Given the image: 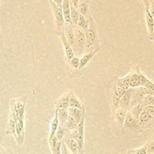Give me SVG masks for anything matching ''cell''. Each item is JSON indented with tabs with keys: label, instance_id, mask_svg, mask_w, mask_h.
Here are the masks:
<instances>
[{
	"label": "cell",
	"instance_id": "cell-8",
	"mask_svg": "<svg viewBox=\"0 0 154 154\" xmlns=\"http://www.w3.org/2000/svg\"><path fill=\"white\" fill-rule=\"evenodd\" d=\"M16 139L20 144L23 142V137H24V121L23 117L21 118H17L16 120Z\"/></svg>",
	"mask_w": 154,
	"mask_h": 154
},
{
	"label": "cell",
	"instance_id": "cell-35",
	"mask_svg": "<svg viewBox=\"0 0 154 154\" xmlns=\"http://www.w3.org/2000/svg\"><path fill=\"white\" fill-rule=\"evenodd\" d=\"M147 153H154V141H153L150 143H148Z\"/></svg>",
	"mask_w": 154,
	"mask_h": 154
},
{
	"label": "cell",
	"instance_id": "cell-7",
	"mask_svg": "<svg viewBox=\"0 0 154 154\" xmlns=\"http://www.w3.org/2000/svg\"><path fill=\"white\" fill-rule=\"evenodd\" d=\"M133 92L134 90L132 89H129L128 90L125 91V93L120 98V102H119V108L128 110V108L130 107L131 98H132Z\"/></svg>",
	"mask_w": 154,
	"mask_h": 154
},
{
	"label": "cell",
	"instance_id": "cell-25",
	"mask_svg": "<svg viewBox=\"0 0 154 154\" xmlns=\"http://www.w3.org/2000/svg\"><path fill=\"white\" fill-rule=\"evenodd\" d=\"M15 129H16V122H15L14 119L13 118V117L11 118H10L9 120L7 126V130H6V134L9 135H14L15 138H16V132H15Z\"/></svg>",
	"mask_w": 154,
	"mask_h": 154
},
{
	"label": "cell",
	"instance_id": "cell-20",
	"mask_svg": "<svg viewBox=\"0 0 154 154\" xmlns=\"http://www.w3.org/2000/svg\"><path fill=\"white\" fill-rule=\"evenodd\" d=\"M69 108H78V109L83 110L84 109V105L81 104L79 99L74 95H70V98H69Z\"/></svg>",
	"mask_w": 154,
	"mask_h": 154
},
{
	"label": "cell",
	"instance_id": "cell-15",
	"mask_svg": "<svg viewBox=\"0 0 154 154\" xmlns=\"http://www.w3.org/2000/svg\"><path fill=\"white\" fill-rule=\"evenodd\" d=\"M68 112H69V115L73 117L78 123H80L81 118L84 115V109L80 110L78 108H68Z\"/></svg>",
	"mask_w": 154,
	"mask_h": 154
},
{
	"label": "cell",
	"instance_id": "cell-17",
	"mask_svg": "<svg viewBox=\"0 0 154 154\" xmlns=\"http://www.w3.org/2000/svg\"><path fill=\"white\" fill-rule=\"evenodd\" d=\"M71 94H66L62 96L57 102H56V107L57 109H61V108H69V98Z\"/></svg>",
	"mask_w": 154,
	"mask_h": 154
},
{
	"label": "cell",
	"instance_id": "cell-2",
	"mask_svg": "<svg viewBox=\"0 0 154 154\" xmlns=\"http://www.w3.org/2000/svg\"><path fill=\"white\" fill-rule=\"evenodd\" d=\"M74 32H75V43H76V54L81 55L84 51V48L86 47V37L85 33L82 29L77 27H74Z\"/></svg>",
	"mask_w": 154,
	"mask_h": 154
},
{
	"label": "cell",
	"instance_id": "cell-21",
	"mask_svg": "<svg viewBox=\"0 0 154 154\" xmlns=\"http://www.w3.org/2000/svg\"><path fill=\"white\" fill-rule=\"evenodd\" d=\"M144 107L143 106L142 104H138V105L132 107V109H131L130 113H131V114L132 115V117L138 120L139 116L141 115V114L142 113V111H144Z\"/></svg>",
	"mask_w": 154,
	"mask_h": 154
},
{
	"label": "cell",
	"instance_id": "cell-39",
	"mask_svg": "<svg viewBox=\"0 0 154 154\" xmlns=\"http://www.w3.org/2000/svg\"><path fill=\"white\" fill-rule=\"evenodd\" d=\"M52 2H54V3L57 5L59 6H62V3H63V0H51Z\"/></svg>",
	"mask_w": 154,
	"mask_h": 154
},
{
	"label": "cell",
	"instance_id": "cell-31",
	"mask_svg": "<svg viewBox=\"0 0 154 154\" xmlns=\"http://www.w3.org/2000/svg\"><path fill=\"white\" fill-rule=\"evenodd\" d=\"M71 61V64L72 66H73L75 69H79V66H80V59L78 58V57H74L72 60H70Z\"/></svg>",
	"mask_w": 154,
	"mask_h": 154
},
{
	"label": "cell",
	"instance_id": "cell-27",
	"mask_svg": "<svg viewBox=\"0 0 154 154\" xmlns=\"http://www.w3.org/2000/svg\"><path fill=\"white\" fill-rule=\"evenodd\" d=\"M66 129L64 128V126H61V125H60L58 127V129H57V132H56L55 133V137L57 138V141H61L63 139V138H64L65 135H66Z\"/></svg>",
	"mask_w": 154,
	"mask_h": 154
},
{
	"label": "cell",
	"instance_id": "cell-14",
	"mask_svg": "<svg viewBox=\"0 0 154 154\" xmlns=\"http://www.w3.org/2000/svg\"><path fill=\"white\" fill-rule=\"evenodd\" d=\"M58 115V120L60 125L64 126L65 123L67 121L69 118V112H68V108H61V109H56Z\"/></svg>",
	"mask_w": 154,
	"mask_h": 154
},
{
	"label": "cell",
	"instance_id": "cell-9",
	"mask_svg": "<svg viewBox=\"0 0 154 154\" xmlns=\"http://www.w3.org/2000/svg\"><path fill=\"white\" fill-rule=\"evenodd\" d=\"M145 20L147 25L148 36L150 40H153V29H154V18L150 14L149 9L145 10Z\"/></svg>",
	"mask_w": 154,
	"mask_h": 154
},
{
	"label": "cell",
	"instance_id": "cell-32",
	"mask_svg": "<svg viewBox=\"0 0 154 154\" xmlns=\"http://www.w3.org/2000/svg\"><path fill=\"white\" fill-rule=\"evenodd\" d=\"M147 147H148V143L144 145L143 147H140L138 150L135 151V154H147Z\"/></svg>",
	"mask_w": 154,
	"mask_h": 154
},
{
	"label": "cell",
	"instance_id": "cell-5",
	"mask_svg": "<svg viewBox=\"0 0 154 154\" xmlns=\"http://www.w3.org/2000/svg\"><path fill=\"white\" fill-rule=\"evenodd\" d=\"M65 36L67 39L68 42L72 47V50L74 51V54L76 52V43H75V32H74V27L72 24L70 25H66V30L64 32Z\"/></svg>",
	"mask_w": 154,
	"mask_h": 154
},
{
	"label": "cell",
	"instance_id": "cell-30",
	"mask_svg": "<svg viewBox=\"0 0 154 154\" xmlns=\"http://www.w3.org/2000/svg\"><path fill=\"white\" fill-rule=\"evenodd\" d=\"M57 142H58V141H57V138H56V137H55V135H54V136L52 138H51V139H49L50 146H51V150H52L53 153H54V151H55L56 146H57Z\"/></svg>",
	"mask_w": 154,
	"mask_h": 154
},
{
	"label": "cell",
	"instance_id": "cell-6",
	"mask_svg": "<svg viewBox=\"0 0 154 154\" xmlns=\"http://www.w3.org/2000/svg\"><path fill=\"white\" fill-rule=\"evenodd\" d=\"M63 143L69 148V150L72 152V154L78 153V146L77 141L72 138L70 134H66L63 138Z\"/></svg>",
	"mask_w": 154,
	"mask_h": 154
},
{
	"label": "cell",
	"instance_id": "cell-10",
	"mask_svg": "<svg viewBox=\"0 0 154 154\" xmlns=\"http://www.w3.org/2000/svg\"><path fill=\"white\" fill-rule=\"evenodd\" d=\"M61 7L62 11H63L65 23H66V25H70V24H72L70 17V1H69V0H63V3H62Z\"/></svg>",
	"mask_w": 154,
	"mask_h": 154
},
{
	"label": "cell",
	"instance_id": "cell-29",
	"mask_svg": "<svg viewBox=\"0 0 154 154\" xmlns=\"http://www.w3.org/2000/svg\"><path fill=\"white\" fill-rule=\"evenodd\" d=\"M143 87H145L146 89H147L150 91V93H151V95L154 96V83L153 81H150L148 79V81H147V83L144 84V86Z\"/></svg>",
	"mask_w": 154,
	"mask_h": 154
},
{
	"label": "cell",
	"instance_id": "cell-4",
	"mask_svg": "<svg viewBox=\"0 0 154 154\" xmlns=\"http://www.w3.org/2000/svg\"><path fill=\"white\" fill-rule=\"evenodd\" d=\"M78 132V137L75 141L78 143V153L84 151V115L81 118L78 128L76 129Z\"/></svg>",
	"mask_w": 154,
	"mask_h": 154
},
{
	"label": "cell",
	"instance_id": "cell-1",
	"mask_svg": "<svg viewBox=\"0 0 154 154\" xmlns=\"http://www.w3.org/2000/svg\"><path fill=\"white\" fill-rule=\"evenodd\" d=\"M50 5L52 8L53 13H54V17H55V23H56V28H57V33L59 35L61 33L63 27L64 26L65 20L64 17H63V11H62L61 6L57 5L56 3L52 2L51 0H49Z\"/></svg>",
	"mask_w": 154,
	"mask_h": 154
},
{
	"label": "cell",
	"instance_id": "cell-19",
	"mask_svg": "<svg viewBox=\"0 0 154 154\" xmlns=\"http://www.w3.org/2000/svg\"><path fill=\"white\" fill-rule=\"evenodd\" d=\"M59 126H60V123H59L57 112V111H56L55 117H54V118L53 119L52 121H51V132H50L49 139L52 138L55 135V133H56V132H57V129H58Z\"/></svg>",
	"mask_w": 154,
	"mask_h": 154
},
{
	"label": "cell",
	"instance_id": "cell-44",
	"mask_svg": "<svg viewBox=\"0 0 154 154\" xmlns=\"http://www.w3.org/2000/svg\"><path fill=\"white\" fill-rule=\"evenodd\" d=\"M1 2H2V0H0V3H1Z\"/></svg>",
	"mask_w": 154,
	"mask_h": 154
},
{
	"label": "cell",
	"instance_id": "cell-3",
	"mask_svg": "<svg viewBox=\"0 0 154 154\" xmlns=\"http://www.w3.org/2000/svg\"><path fill=\"white\" fill-rule=\"evenodd\" d=\"M88 27L84 31V33H85L86 37V47L89 48L94 44L96 38V34L94 21H93V17L91 16H90L88 17Z\"/></svg>",
	"mask_w": 154,
	"mask_h": 154
},
{
	"label": "cell",
	"instance_id": "cell-34",
	"mask_svg": "<svg viewBox=\"0 0 154 154\" xmlns=\"http://www.w3.org/2000/svg\"><path fill=\"white\" fill-rule=\"evenodd\" d=\"M61 154H72V152L69 150L66 144L62 141L61 143Z\"/></svg>",
	"mask_w": 154,
	"mask_h": 154
},
{
	"label": "cell",
	"instance_id": "cell-41",
	"mask_svg": "<svg viewBox=\"0 0 154 154\" xmlns=\"http://www.w3.org/2000/svg\"><path fill=\"white\" fill-rule=\"evenodd\" d=\"M147 154H154V153H147Z\"/></svg>",
	"mask_w": 154,
	"mask_h": 154
},
{
	"label": "cell",
	"instance_id": "cell-38",
	"mask_svg": "<svg viewBox=\"0 0 154 154\" xmlns=\"http://www.w3.org/2000/svg\"><path fill=\"white\" fill-rule=\"evenodd\" d=\"M142 2H144V5H145L146 8L147 9L150 8V0H142Z\"/></svg>",
	"mask_w": 154,
	"mask_h": 154
},
{
	"label": "cell",
	"instance_id": "cell-43",
	"mask_svg": "<svg viewBox=\"0 0 154 154\" xmlns=\"http://www.w3.org/2000/svg\"><path fill=\"white\" fill-rule=\"evenodd\" d=\"M0 154H2V152H1V151H0Z\"/></svg>",
	"mask_w": 154,
	"mask_h": 154
},
{
	"label": "cell",
	"instance_id": "cell-24",
	"mask_svg": "<svg viewBox=\"0 0 154 154\" xmlns=\"http://www.w3.org/2000/svg\"><path fill=\"white\" fill-rule=\"evenodd\" d=\"M70 9H71V14H70V17H71V22H72V24L74 26H77L78 25V18H79V12H78V9L75 8V7L72 5L70 4Z\"/></svg>",
	"mask_w": 154,
	"mask_h": 154
},
{
	"label": "cell",
	"instance_id": "cell-42",
	"mask_svg": "<svg viewBox=\"0 0 154 154\" xmlns=\"http://www.w3.org/2000/svg\"><path fill=\"white\" fill-rule=\"evenodd\" d=\"M153 41H154V29H153Z\"/></svg>",
	"mask_w": 154,
	"mask_h": 154
},
{
	"label": "cell",
	"instance_id": "cell-28",
	"mask_svg": "<svg viewBox=\"0 0 154 154\" xmlns=\"http://www.w3.org/2000/svg\"><path fill=\"white\" fill-rule=\"evenodd\" d=\"M141 104L144 107L147 105H154V96L153 95H146L144 96Z\"/></svg>",
	"mask_w": 154,
	"mask_h": 154
},
{
	"label": "cell",
	"instance_id": "cell-13",
	"mask_svg": "<svg viewBox=\"0 0 154 154\" xmlns=\"http://www.w3.org/2000/svg\"><path fill=\"white\" fill-rule=\"evenodd\" d=\"M99 49H100V48H96V49H95L93 51H92V52L87 53V54H84L82 57V58L80 60L79 69H82V68L85 67V66L90 63V60L93 58V57L97 54L98 51H99Z\"/></svg>",
	"mask_w": 154,
	"mask_h": 154
},
{
	"label": "cell",
	"instance_id": "cell-18",
	"mask_svg": "<svg viewBox=\"0 0 154 154\" xmlns=\"http://www.w3.org/2000/svg\"><path fill=\"white\" fill-rule=\"evenodd\" d=\"M152 119H153V117L150 114H147L146 111H143L138 119V125H139V126H145V125H147V123L151 121Z\"/></svg>",
	"mask_w": 154,
	"mask_h": 154
},
{
	"label": "cell",
	"instance_id": "cell-12",
	"mask_svg": "<svg viewBox=\"0 0 154 154\" xmlns=\"http://www.w3.org/2000/svg\"><path fill=\"white\" fill-rule=\"evenodd\" d=\"M123 126L126 129H132V128H137L139 126L138 123V120L134 118L131 114L130 111H128L126 114V118H125L124 123H123Z\"/></svg>",
	"mask_w": 154,
	"mask_h": 154
},
{
	"label": "cell",
	"instance_id": "cell-36",
	"mask_svg": "<svg viewBox=\"0 0 154 154\" xmlns=\"http://www.w3.org/2000/svg\"><path fill=\"white\" fill-rule=\"evenodd\" d=\"M69 1H70V4L72 5L73 7H75V8L78 9V4H79L80 0H69Z\"/></svg>",
	"mask_w": 154,
	"mask_h": 154
},
{
	"label": "cell",
	"instance_id": "cell-23",
	"mask_svg": "<svg viewBox=\"0 0 154 154\" xmlns=\"http://www.w3.org/2000/svg\"><path fill=\"white\" fill-rule=\"evenodd\" d=\"M127 112H128V110L123 109V108H118L117 109H116L115 118L117 119L120 123H123V124Z\"/></svg>",
	"mask_w": 154,
	"mask_h": 154
},
{
	"label": "cell",
	"instance_id": "cell-40",
	"mask_svg": "<svg viewBox=\"0 0 154 154\" xmlns=\"http://www.w3.org/2000/svg\"><path fill=\"white\" fill-rule=\"evenodd\" d=\"M78 154H84V151H83V152H81V153H78Z\"/></svg>",
	"mask_w": 154,
	"mask_h": 154
},
{
	"label": "cell",
	"instance_id": "cell-11",
	"mask_svg": "<svg viewBox=\"0 0 154 154\" xmlns=\"http://www.w3.org/2000/svg\"><path fill=\"white\" fill-rule=\"evenodd\" d=\"M60 35V38H61L62 43H63V47H64V50L65 52H66V57H67V58L69 59V60H71L74 57H75V54H74L73 50H72V47L70 46V45H69V42H68L67 39H66V36H65L64 32H61Z\"/></svg>",
	"mask_w": 154,
	"mask_h": 154
},
{
	"label": "cell",
	"instance_id": "cell-33",
	"mask_svg": "<svg viewBox=\"0 0 154 154\" xmlns=\"http://www.w3.org/2000/svg\"><path fill=\"white\" fill-rule=\"evenodd\" d=\"M144 111L150 114L152 117H154V105H147L144 108Z\"/></svg>",
	"mask_w": 154,
	"mask_h": 154
},
{
	"label": "cell",
	"instance_id": "cell-16",
	"mask_svg": "<svg viewBox=\"0 0 154 154\" xmlns=\"http://www.w3.org/2000/svg\"><path fill=\"white\" fill-rule=\"evenodd\" d=\"M89 2L90 0H80L78 6V11L80 14L86 17L89 11Z\"/></svg>",
	"mask_w": 154,
	"mask_h": 154
},
{
	"label": "cell",
	"instance_id": "cell-26",
	"mask_svg": "<svg viewBox=\"0 0 154 154\" xmlns=\"http://www.w3.org/2000/svg\"><path fill=\"white\" fill-rule=\"evenodd\" d=\"M88 20H87L85 18V17L83 16V15L80 14L79 15V18H78V25L79 26V28L82 29L84 31H85L86 29L88 27Z\"/></svg>",
	"mask_w": 154,
	"mask_h": 154
},
{
	"label": "cell",
	"instance_id": "cell-37",
	"mask_svg": "<svg viewBox=\"0 0 154 154\" xmlns=\"http://www.w3.org/2000/svg\"><path fill=\"white\" fill-rule=\"evenodd\" d=\"M149 11H150V14H151V15L154 18V2L150 4V8H149Z\"/></svg>",
	"mask_w": 154,
	"mask_h": 154
},
{
	"label": "cell",
	"instance_id": "cell-22",
	"mask_svg": "<svg viewBox=\"0 0 154 154\" xmlns=\"http://www.w3.org/2000/svg\"><path fill=\"white\" fill-rule=\"evenodd\" d=\"M129 87L135 88L140 87V82L138 80V73H132L129 75Z\"/></svg>",
	"mask_w": 154,
	"mask_h": 154
}]
</instances>
